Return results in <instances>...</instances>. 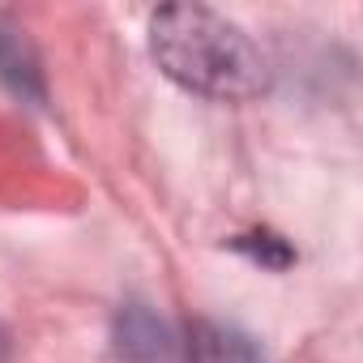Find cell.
Segmentation results:
<instances>
[{
  "instance_id": "cell-1",
  "label": "cell",
  "mask_w": 363,
  "mask_h": 363,
  "mask_svg": "<svg viewBox=\"0 0 363 363\" xmlns=\"http://www.w3.org/2000/svg\"><path fill=\"white\" fill-rule=\"evenodd\" d=\"M154 65L197 99L248 103L269 90L265 52L223 13L206 5H167L150 18Z\"/></svg>"
},
{
  "instance_id": "cell-4",
  "label": "cell",
  "mask_w": 363,
  "mask_h": 363,
  "mask_svg": "<svg viewBox=\"0 0 363 363\" xmlns=\"http://www.w3.org/2000/svg\"><path fill=\"white\" fill-rule=\"evenodd\" d=\"M0 82L35 107L48 103V86H43V69H39L35 48L22 39V30H13L5 22H0Z\"/></svg>"
},
{
  "instance_id": "cell-3",
  "label": "cell",
  "mask_w": 363,
  "mask_h": 363,
  "mask_svg": "<svg viewBox=\"0 0 363 363\" xmlns=\"http://www.w3.org/2000/svg\"><path fill=\"white\" fill-rule=\"evenodd\" d=\"M179 363H265L261 346L252 337H244L240 329H227V325H210V320H197L179 333Z\"/></svg>"
},
{
  "instance_id": "cell-5",
  "label": "cell",
  "mask_w": 363,
  "mask_h": 363,
  "mask_svg": "<svg viewBox=\"0 0 363 363\" xmlns=\"http://www.w3.org/2000/svg\"><path fill=\"white\" fill-rule=\"evenodd\" d=\"M0 363H9V337H5V329H0Z\"/></svg>"
},
{
  "instance_id": "cell-2",
  "label": "cell",
  "mask_w": 363,
  "mask_h": 363,
  "mask_svg": "<svg viewBox=\"0 0 363 363\" xmlns=\"http://www.w3.org/2000/svg\"><path fill=\"white\" fill-rule=\"evenodd\" d=\"M111 342L124 363H179V333L158 320L145 303H124L111 320Z\"/></svg>"
}]
</instances>
